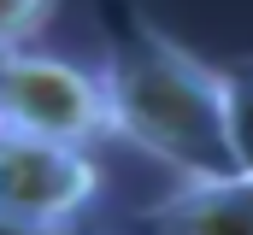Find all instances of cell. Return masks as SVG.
Instances as JSON below:
<instances>
[{
    "label": "cell",
    "instance_id": "1",
    "mask_svg": "<svg viewBox=\"0 0 253 235\" xmlns=\"http://www.w3.org/2000/svg\"><path fill=\"white\" fill-rule=\"evenodd\" d=\"M100 82L112 106V135L177 176V188L242 182L230 147V94L224 65H206L147 12H100Z\"/></svg>",
    "mask_w": 253,
    "mask_h": 235
},
{
    "label": "cell",
    "instance_id": "2",
    "mask_svg": "<svg viewBox=\"0 0 253 235\" xmlns=\"http://www.w3.org/2000/svg\"><path fill=\"white\" fill-rule=\"evenodd\" d=\"M0 135L30 141H65L88 147L112 135V106L100 71H83L59 53H6L0 59Z\"/></svg>",
    "mask_w": 253,
    "mask_h": 235
},
{
    "label": "cell",
    "instance_id": "3",
    "mask_svg": "<svg viewBox=\"0 0 253 235\" xmlns=\"http://www.w3.org/2000/svg\"><path fill=\"white\" fill-rule=\"evenodd\" d=\"M100 165L88 147L0 135V224L12 235H59L100 194Z\"/></svg>",
    "mask_w": 253,
    "mask_h": 235
},
{
    "label": "cell",
    "instance_id": "4",
    "mask_svg": "<svg viewBox=\"0 0 253 235\" xmlns=\"http://www.w3.org/2000/svg\"><path fill=\"white\" fill-rule=\"evenodd\" d=\"M129 235H253V182L171 188L129 212Z\"/></svg>",
    "mask_w": 253,
    "mask_h": 235
},
{
    "label": "cell",
    "instance_id": "5",
    "mask_svg": "<svg viewBox=\"0 0 253 235\" xmlns=\"http://www.w3.org/2000/svg\"><path fill=\"white\" fill-rule=\"evenodd\" d=\"M224 94H230V147H236L242 182H253V53L224 65Z\"/></svg>",
    "mask_w": 253,
    "mask_h": 235
},
{
    "label": "cell",
    "instance_id": "6",
    "mask_svg": "<svg viewBox=\"0 0 253 235\" xmlns=\"http://www.w3.org/2000/svg\"><path fill=\"white\" fill-rule=\"evenodd\" d=\"M42 24H53V0H12V6H0V47L6 53H30Z\"/></svg>",
    "mask_w": 253,
    "mask_h": 235
}]
</instances>
